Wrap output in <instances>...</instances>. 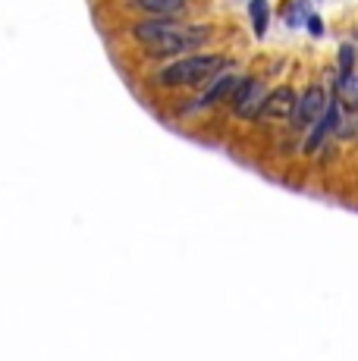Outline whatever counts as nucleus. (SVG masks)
I'll return each instance as SVG.
<instances>
[{"mask_svg":"<svg viewBox=\"0 0 358 361\" xmlns=\"http://www.w3.org/2000/svg\"><path fill=\"white\" fill-rule=\"evenodd\" d=\"M135 41H142L151 54L167 57V54H183V51H195L198 44H204L208 29L202 25H183L170 16H157V19H144L132 29Z\"/></svg>","mask_w":358,"mask_h":361,"instance_id":"f257e3e1","label":"nucleus"},{"mask_svg":"<svg viewBox=\"0 0 358 361\" xmlns=\"http://www.w3.org/2000/svg\"><path fill=\"white\" fill-rule=\"evenodd\" d=\"M223 66V57L217 54H198V57H183L176 63L163 66L157 73V82L161 85H170V88H179V85H198V82L211 79L217 75V69Z\"/></svg>","mask_w":358,"mask_h":361,"instance_id":"f03ea898","label":"nucleus"},{"mask_svg":"<svg viewBox=\"0 0 358 361\" xmlns=\"http://www.w3.org/2000/svg\"><path fill=\"white\" fill-rule=\"evenodd\" d=\"M323 107H327L323 88H318V85L305 88V94H299V98H295V107H292V114H289V116H292V126H295V129L314 126V123L321 120Z\"/></svg>","mask_w":358,"mask_h":361,"instance_id":"7ed1b4c3","label":"nucleus"},{"mask_svg":"<svg viewBox=\"0 0 358 361\" xmlns=\"http://www.w3.org/2000/svg\"><path fill=\"white\" fill-rule=\"evenodd\" d=\"M336 123H340V98H330V104L323 107V114H321V120L311 126V132H308V138H305V151L308 154H314V151L323 145V138H327V132H333L336 129Z\"/></svg>","mask_w":358,"mask_h":361,"instance_id":"20e7f679","label":"nucleus"},{"mask_svg":"<svg viewBox=\"0 0 358 361\" xmlns=\"http://www.w3.org/2000/svg\"><path fill=\"white\" fill-rule=\"evenodd\" d=\"M295 107V94L292 88H277V92L264 94V104H261V116H273V120H280V116H289Z\"/></svg>","mask_w":358,"mask_h":361,"instance_id":"39448f33","label":"nucleus"},{"mask_svg":"<svg viewBox=\"0 0 358 361\" xmlns=\"http://www.w3.org/2000/svg\"><path fill=\"white\" fill-rule=\"evenodd\" d=\"M336 94H342V101L358 110V73H336Z\"/></svg>","mask_w":358,"mask_h":361,"instance_id":"423d86ee","label":"nucleus"},{"mask_svg":"<svg viewBox=\"0 0 358 361\" xmlns=\"http://www.w3.org/2000/svg\"><path fill=\"white\" fill-rule=\"evenodd\" d=\"M135 6L151 16H173L185 6V0H135Z\"/></svg>","mask_w":358,"mask_h":361,"instance_id":"0eeeda50","label":"nucleus"},{"mask_svg":"<svg viewBox=\"0 0 358 361\" xmlns=\"http://www.w3.org/2000/svg\"><path fill=\"white\" fill-rule=\"evenodd\" d=\"M236 82H239V79H233V75H223V79H217L214 85H211L208 92H204L202 98H198V104H202V107H211V104H217L220 98H226V94H233V88H236Z\"/></svg>","mask_w":358,"mask_h":361,"instance_id":"6e6552de","label":"nucleus"},{"mask_svg":"<svg viewBox=\"0 0 358 361\" xmlns=\"http://www.w3.org/2000/svg\"><path fill=\"white\" fill-rule=\"evenodd\" d=\"M249 16H252V29L254 35H264L267 32V16H271V6H267V0H252L249 4Z\"/></svg>","mask_w":358,"mask_h":361,"instance_id":"1a4fd4ad","label":"nucleus"},{"mask_svg":"<svg viewBox=\"0 0 358 361\" xmlns=\"http://www.w3.org/2000/svg\"><path fill=\"white\" fill-rule=\"evenodd\" d=\"M261 104H264V94H261V88H258V92H254L249 101L239 104L236 114L242 116V120H254V116H261Z\"/></svg>","mask_w":358,"mask_h":361,"instance_id":"9d476101","label":"nucleus"},{"mask_svg":"<svg viewBox=\"0 0 358 361\" xmlns=\"http://www.w3.org/2000/svg\"><path fill=\"white\" fill-rule=\"evenodd\" d=\"M342 73H355V47L352 44L340 47V75Z\"/></svg>","mask_w":358,"mask_h":361,"instance_id":"9b49d317","label":"nucleus"},{"mask_svg":"<svg viewBox=\"0 0 358 361\" xmlns=\"http://www.w3.org/2000/svg\"><path fill=\"white\" fill-rule=\"evenodd\" d=\"M302 10H305V0H295L289 10V25H302Z\"/></svg>","mask_w":358,"mask_h":361,"instance_id":"f8f14e48","label":"nucleus"},{"mask_svg":"<svg viewBox=\"0 0 358 361\" xmlns=\"http://www.w3.org/2000/svg\"><path fill=\"white\" fill-rule=\"evenodd\" d=\"M308 32L318 38V35H323V23H321V16H308Z\"/></svg>","mask_w":358,"mask_h":361,"instance_id":"ddd939ff","label":"nucleus"}]
</instances>
